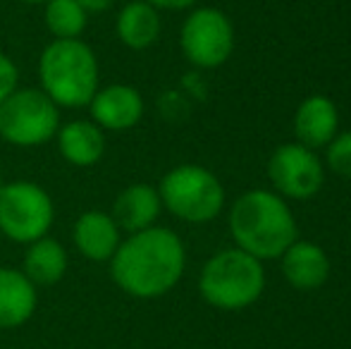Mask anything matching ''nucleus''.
<instances>
[{"label":"nucleus","instance_id":"obj_13","mask_svg":"<svg viewBox=\"0 0 351 349\" xmlns=\"http://www.w3.org/2000/svg\"><path fill=\"white\" fill-rule=\"evenodd\" d=\"M72 237L79 254L93 263H108L122 242L117 223L110 213H103V210H86L79 215Z\"/></svg>","mask_w":351,"mask_h":349},{"label":"nucleus","instance_id":"obj_8","mask_svg":"<svg viewBox=\"0 0 351 349\" xmlns=\"http://www.w3.org/2000/svg\"><path fill=\"white\" fill-rule=\"evenodd\" d=\"M184 58L201 70H215L230 60L234 51V27L217 8H194L180 32Z\"/></svg>","mask_w":351,"mask_h":349},{"label":"nucleus","instance_id":"obj_4","mask_svg":"<svg viewBox=\"0 0 351 349\" xmlns=\"http://www.w3.org/2000/svg\"><path fill=\"white\" fill-rule=\"evenodd\" d=\"M265 289L263 261L241 249H222L206 261L199 278L204 302L220 311H241L261 299Z\"/></svg>","mask_w":351,"mask_h":349},{"label":"nucleus","instance_id":"obj_19","mask_svg":"<svg viewBox=\"0 0 351 349\" xmlns=\"http://www.w3.org/2000/svg\"><path fill=\"white\" fill-rule=\"evenodd\" d=\"M88 24V12L77 0H48L46 27L56 38H82Z\"/></svg>","mask_w":351,"mask_h":349},{"label":"nucleus","instance_id":"obj_12","mask_svg":"<svg viewBox=\"0 0 351 349\" xmlns=\"http://www.w3.org/2000/svg\"><path fill=\"white\" fill-rule=\"evenodd\" d=\"M339 130V110L328 96H308L301 101L294 112V134L296 141L308 149H325L337 136Z\"/></svg>","mask_w":351,"mask_h":349},{"label":"nucleus","instance_id":"obj_1","mask_svg":"<svg viewBox=\"0 0 351 349\" xmlns=\"http://www.w3.org/2000/svg\"><path fill=\"white\" fill-rule=\"evenodd\" d=\"M110 278L134 299H158L175 289L186 268L180 234L167 228H146L122 239L110 261Z\"/></svg>","mask_w":351,"mask_h":349},{"label":"nucleus","instance_id":"obj_7","mask_svg":"<svg viewBox=\"0 0 351 349\" xmlns=\"http://www.w3.org/2000/svg\"><path fill=\"white\" fill-rule=\"evenodd\" d=\"M56 218L53 199L36 182H8L0 186V232L17 244L46 237Z\"/></svg>","mask_w":351,"mask_h":349},{"label":"nucleus","instance_id":"obj_22","mask_svg":"<svg viewBox=\"0 0 351 349\" xmlns=\"http://www.w3.org/2000/svg\"><path fill=\"white\" fill-rule=\"evenodd\" d=\"M148 5H153L156 10H191L199 0H146Z\"/></svg>","mask_w":351,"mask_h":349},{"label":"nucleus","instance_id":"obj_24","mask_svg":"<svg viewBox=\"0 0 351 349\" xmlns=\"http://www.w3.org/2000/svg\"><path fill=\"white\" fill-rule=\"evenodd\" d=\"M19 3H27V5H46L48 3V0H19Z\"/></svg>","mask_w":351,"mask_h":349},{"label":"nucleus","instance_id":"obj_14","mask_svg":"<svg viewBox=\"0 0 351 349\" xmlns=\"http://www.w3.org/2000/svg\"><path fill=\"white\" fill-rule=\"evenodd\" d=\"M38 289L19 268L0 265V330L19 328L34 316Z\"/></svg>","mask_w":351,"mask_h":349},{"label":"nucleus","instance_id":"obj_9","mask_svg":"<svg viewBox=\"0 0 351 349\" xmlns=\"http://www.w3.org/2000/svg\"><path fill=\"white\" fill-rule=\"evenodd\" d=\"M268 177L273 191L282 199H313L325 182V165L313 149L291 141L273 151L268 160Z\"/></svg>","mask_w":351,"mask_h":349},{"label":"nucleus","instance_id":"obj_5","mask_svg":"<svg viewBox=\"0 0 351 349\" xmlns=\"http://www.w3.org/2000/svg\"><path fill=\"white\" fill-rule=\"evenodd\" d=\"M162 208L184 223H210L222 213L225 186L204 165H177L160 180L158 186Z\"/></svg>","mask_w":351,"mask_h":349},{"label":"nucleus","instance_id":"obj_18","mask_svg":"<svg viewBox=\"0 0 351 349\" xmlns=\"http://www.w3.org/2000/svg\"><path fill=\"white\" fill-rule=\"evenodd\" d=\"M67 252L58 239L41 237L36 242L29 244L27 254H24V268L22 273L32 280L36 287H51V285L60 282L67 273Z\"/></svg>","mask_w":351,"mask_h":349},{"label":"nucleus","instance_id":"obj_3","mask_svg":"<svg viewBox=\"0 0 351 349\" xmlns=\"http://www.w3.org/2000/svg\"><path fill=\"white\" fill-rule=\"evenodd\" d=\"M38 80L58 108H86L98 91L96 53L82 38H56L41 53Z\"/></svg>","mask_w":351,"mask_h":349},{"label":"nucleus","instance_id":"obj_21","mask_svg":"<svg viewBox=\"0 0 351 349\" xmlns=\"http://www.w3.org/2000/svg\"><path fill=\"white\" fill-rule=\"evenodd\" d=\"M17 84H19L17 65H14V60L10 56L0 53V103L17 91V88H19Z\"/></svg>","mask_w":351,"mask_h":349},{"label":"nucleus","instance_id":"obj_17","mask_svg":"<svg viewBox=\"0 0 351 349\" xmlns=\"http://www.w3.org/2000/svg\"><path fill=\"white\" fill-rule=\"evenodd\" d=\"M115 32L127 48L146 51L160 36V14L146 0H132L117 14Z\"/></svg>","mask_w":351,"mask_h":349},{"label":"nucleus","instance_id":"obj_10","mask_svg":"<svg viewBox=\"0 0 351 349\" xmlns=\"http://www.w3.org/2000/svg\"><path fill=\"white\" fill-rule=\"evenodd\" d=\"M91 122L103 132H127L136 127L143 117V98L130 84H110L96 91L88 103Z\"/></svg>","mask_w":351,"mask_h":349},{"label":"nucleus","instance_id":"obj_11","mask_svg":"<svg viewBox=\"0 0 351 349\" xmlns=\"http://www.w3.org/2000/svg\"><path fill=\"white\" fill-rule=\"evenodd\" d=\"M282 275L299 292H311L328 282L330 258L325 249L308 239H294L280 256Z\"/></svg>","mask_w":351,"mask_h":349},{"label":"nucleus","instance_id":"obj_20","mask_svg":"<svg viewBox=\"0 0 351 349\" xmlns=\"http://www.w3.org/2000/svg\"><path fill=\"white\" fill-rule=\"evenodd\" d=\"M325 163L335 175L351 180V130L337 132V136L325 146Z\"/></svg>","mask_w":351,"mask_h":349},{"label":"nucleus","instance_id":"obj_15","mask_svg":"<svg viewBox=\"0 0 351 349\" xmlns=\"http://www.w3.org/2000/svg\"><path fill=\"white\" fill-rule=\"evenodd\" d=\"M162 210V201L156 186L151 184H130L117 194L115 204H112V220L117 228L125 232H141L146 228H153Z\"/></svg>","mask_w":351,"mask_h":349},{"label":"nucleus","instance_id":"obj_25","mask_svg":"<svg viewBox=\"0 0 351 349\" xmlns=\"http://www.w3.org/2000/svg\"><path fill=\"white\" fill-rule=\"evenodd\" d=\"M0 186H3V177H0Z\"/></svg>","mask_w":351,"mask_h":349},{"label":"nucleus","instance_id":"obj_2","mask_svg":"<svg viewBox=\"0 0 351 349\" xmlns=\"http://www.w3.org/2000/svg\"><path fill=\"white\" fill-rule=\"evenodd\" d=\"M230 232L237 249L258 261H273L296 239V220L280 194L270 189H251L232 206Z\"/></svg>","mask_w":351,"mask_h":349},{"label":"nucleus","instance_id":"obj_23","mask_svg":"<svg viewBox=\"0 0 351 349\" xmlns=\"http://www.w3.org/2000/svg\"><path fill=\"white\" fill-rule=\"evenodd\" d=\"M77 3L91 14V12H106V10H110L115 5V0H77Z\"/></svg>","mask_w":351,"mask_h":349},{"label":"nucleus","instance_id":"obj_6","mask_svg":"<svg viewBox=\"0 0 351 349\" xmlns=\"http://www.w3.org/2000/svg\"><path fill=\"white\" fill-rule=\"evenodd\" d=\"M60 130V108L41 88H17L0 103V136L12 146L48 144Z\"/></svg>","mask_w":351,"mask_h":349},{"label":"nucleus","instance_id":"obj_16","mask_svg":"<svg viewBox=\"0 0 351 349\" xmlns=\"http://www.w3.org/2000/svg\"><path fill=\"white\" fill-rule=\"evenodd\" d=\"M60 156L77 168H91L106 154V134L91 120H72L56 134Z\"/></svg>","mask_w":351,"mask_h":349}]
</instances>
